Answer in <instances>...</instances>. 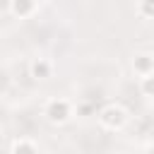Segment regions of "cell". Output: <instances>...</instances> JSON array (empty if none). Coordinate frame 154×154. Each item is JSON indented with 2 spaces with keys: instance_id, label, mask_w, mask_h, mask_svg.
Segmentation results:
<instances>
[{
  "instance_id": "1",
  "label": "cell",
  "mask_w": 154,
  "mask_h": 154,
  "mask_svg": "<svg viewBox=\"0 0 154 154\" xmlns=\"http://www.w3.org/2000/svg\"><path fill=\"white\" fill-rule=\"evenodd\" d=\"M41 116L46 118V123H51L55 128L67 125L75 118V103L67 96H48L41 106Z\"/></svg>"
},
{
  "instance_id": "2",
  "label": "cell",
  "mask_w": 154,
  "mask_h": 154,
  "mask_svg": "<svg viewBox=\"0 0 154 154\" xmlns=\"http://www.w3.org/2000/svg\"><path fill=\"white\" fill-rule=\"evenodd\" d=\"M96 120H99V125H101L106 132H120V130L130 123V113H128V108H125L123 103L108 101V103H103V106L96 111Z\"/></svg>"
},
{
  "instance_id": "3",
  "label": "cell",
  "mask_w": 154,
  "mask_h": 154,
  "mask_svg": "<svg viewBox=\"0 0 154 154\" xmlns=\"http://www.w3.org/2000/svg\"><path fill=\"white\" fill-rule=\"evenodd\" d=\"M55 72V63L46 55H38V58H31L29 60V77L36 79V82H46L51 79Z\"/></svg>"
},
{
  "instance_id": "4",
  "label": "cell",
  "mask_w": 154,
  "mask_h": 154,
  "mask_svg": "<svg viewBox=\"0 0 154 154\" xmlns=\"http://www.w3.org/2000/svg\"><path fill=\"white\" fill-rule=\"evenodd\" d=\"M130 67L137 77H144V75H154V55L152 51H140L130 58Z\"/></svg>"
},
{
  "instance_id": "5",
  "label": "cell",
  "mask_w": 154,
  "mask_h": 154,
  "mask_svg": "<svg viewBox=\"0 0 154 154\" xmlns=\"http://www.w3.org/2000/svg\"><path fill=\"white\" fill-rule=\"evenodd\" d=\"M38 12V0H10V14L17 19H31Z\"/></svg>"
},
{
  "instance_id": "6",
  "label": "cell",
  "mask_w": 154,
  "mask_h": 154,
  "mask_svg": "<svg viewBox=\"0 0 154 154\" xmlns=\"http://www.w3.org/2000/svg\"><path fill=\"white\" fill-rule=\"evenodd\" d=\"M10 154H38V147L31 137H14L10 144Z\"/></svg>"
},
{
  "instance_id": "7",
  "label": "cell",
  "mask_w": 154,
  "mask_h": 154,
  "mask_svg": "<svg viewBox=\"0 0 154 154\" xmlns=\"http://www.w3.org/2000/svg\"><path fill=\"white\" fill-rule=\"evenodd\" d=\"M135 14L144 22H149L152 14H154V0H137L135 2Z\"/></svg>"
},
{
  "instance_id": "8",
  "label": "cell",
  "mask_w": 154,
  "mask_h": 154,
  "mask_svg": "<svg viewBox=\"0 0 154 154\" xmlns=\"http://www.w3.org/2000/svg\"><path fill=\"white\" fill-rule=\"evenodd\" d=\"M140 79V91L144 99H152V84H154V75H144V77H137Z\"/></svg>"
},
{
  "instance_id": "9",
  "label": "cell",
  "mask_w": 154,
  "mask_h": 154,
  "mask_svg": "<svg viewBox=\"0 0 154 154\" xmlns=\"http://www.w3.org/2000/svg\"><path fill=\"white\" fill-rule=\"evenodd\" d=\"M142 154H152V149H149V147H144V152H142Z\"/></svg>"
}]
</instances>
